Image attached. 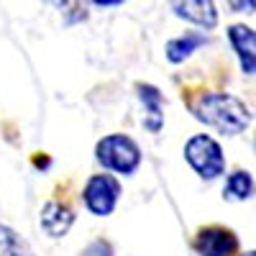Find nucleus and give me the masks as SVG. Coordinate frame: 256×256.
Instances as JSON below:
<instances>
[{
	"mask_svg": "<svg viewBox=\"0 0 256 256\" xmlns=\"http://www.w3.org/2000/svg\"><path fill=\"white\" fill-rule=\"evenodd\" d=\"M244 256H256V254H254V251H248V254H244Z\"/></svg>",
	"mask_w": 256,
	"mask_h": 256,
	"instance_id": "nucleus-14",
	"label": "nucleus"
},
{
	"mask_svg": "<svg viewBox=\"0 0 256 256\" xmlns=\"http://www.w3.org/2000/svg\"><path fill=\"white\" fill-rule=\"evenodd\" d=\"M80 256H113V246H110L108 241L98 238V241H92V244L84 246Z\"/></svg>",
	"mask_w": 256,
	"mask_h": 256,
	"instance_id": "nucleus-13",
	"label": "nucleus"
},
{
	"mask_svg": "<svg viewBox=\"0 0 256 256\" xmlns=\"http://www.w3.org/2000/svg\"><path fill=\"white\" fill-rule=\"evenodd\" d=\"M205 44H208L205 34L187 31L184 36H177V38H172L166 44V59L172 62V64H180V62H184L192 52H195L198 46H205Z\"/></svg>",
	"mask_w": 256,
	"mask_h": 256,
	"instance_id": "nucleus-10",
	"label": "nucleus"
},
{
	"mask_svg": "<svg viewBox=\"0 0 256 256\" xmlns=\"http://www.w3.org/2000/svg\"><path fill=\"white\" fill-rule=\"evenodd\" d=\"M251 192H254V180L248 172H233L223 187V195L228 200H248Z\"/></svg>",
	"mask_w": 256,
	"mask_h": 256,
	"instance_id": "nucleus-12",
	"label": "nucleus"
},
{
	"mask_svg": "<svg viewBox=\"0 0 256 256\" xmlns=\"http://www.w3.org/2000/svg\"><path fill=\"white\" fill-rule=\"evenodd\" d=\"M195 251L200 256H233L238 251V238L223 226H208L198 233Z\"/></svg>",
	"mask_w": 256,
	"mask_h": 256,
	"instance_id": "nucleus-5",
	"label": "nucleus"
},
{
	"mask_svg": "<svg viewBox=\"0 0 256 256\" xmlns=\"http://www.w3.org/2000/svg\"><path fill=\"white\" fill-rule=\"evenodd\" d=\"M190 108L200 123L216 128L218 134H226V136H238L251 126V110L238 98H233L228 92L200 95Z\"/></svg>",
	"mask_w": 256,
	"mask_h": 256,
	"instance_id": "nucleus-1",
	"label": "nucleus"
},
{
	"mask_svg": "<svg viewBox=\"0 0 256 256\" xmlns=\"http://www.w3.org/2000/svg\"><path fill=\"white\" fill-rule=\"evenodd\" d=\"M0 256H34V251L13 228L0 226Z\"/></svg>",
	"mask_w": 256,
	"mask_h": 256,
	"instance_id": "nucleus-11",
	"label": "nucleus"
},
{
	"mask_svg": "<svg viewBox=\"0 0 256 256\" xmlns=\"http://www.w3.org/2000/svg\"><path fill=\"white\" fill-rule=\"evenodd\" d=\"M184 156L190 162V166L202 177V180H216L223 174L226 169V156L220 152V146L216 138H210L205 134L192 136L184 146Z\"/></svg>",
	"mask_w": 256,
	"mask_h": 256,
	"instance_id": "nucleus-3",
	"label": "nucleus"
},
{
	"mask_svg": "<svg viewBox=\"0 0 256 256\" xmlns=\"http://www.w3.org/2000/svg\"><path fill=\"white\" fill-rule=\"evenodd\" d=\"M84 208H88L92 216H110L118 205V198H120V184L116 177L110 174H95L88 184H84Z\"/></svg>",
	"mask_w": 256,
	"mask_h": 256,
	"instance_id": "nucleus-4",
	"label": "nucleus"
},
{
	"mask_svg": "<svg viewBox=\"0 0 256 256\" xmlns=\"http://www.w3.org/2000/svg\"><path fill=\"white\" fill-rule=\"evenodd\" d=\"M174 13L200 28H216L218 26V10L210 0H190V3H174Z\"/></svg>",
	"mask_w": 256,
	"mask_h": 256,
	"instance_id": "nucleus-8",
	"label": "nucleus"
},
{
	"mask_svg": "<svg viewBox=\"0 0 256 256\" xmlns=\"http://www.w3.org/2000/svg\"><path fill=\"white\" fill-rule=\"evenodd\" d=\"M228 38L233 49H236L238 59H241V70L246 74H254L256 67V34L248 26H230L228 28Z\"/></svg>",
	"mask_w": 256,
	"mask_h": 256,
	"instance_id": "nucleus-6",
	"label": "nucleus"
},
{
	"mask_svg": "<svg viewBox=\"0 0 256 256\" xmlns=\"http://www.w3.org/2000/svg\"><path fill=\"white\" fill-rule=\"evenodd\" d=\"M138 98H141V102L146 105V110H148L144 126H146L152 134H156L159 128L164 126V116H162V92H159L156 88H152V84H141V88H138Z\"/></svg>",
	"mask_w": 256,
	"mask_h": 256,
	"instance_id": "nucleus-9",
	"label": "nucleus"
},
{
	"mask_svg": "<svg viewBox=\"0 0 256 256\" xmlns=\"http://www.w3.org/2000/svg\"><path fill=\"white\" fill-rule=\"evenodd\" d=\"M38 223H41V228H44L46 236L62 238L64 233L70 230V226L74 223V212L67 205H62V202H46L44 210H41Z\"/></svg>",
	"mask_w": 256,
	"mask_h": 256,
	"instance_id": "nucleus-7",
	"label": "nucleus"
},
{
	"mask_svg": "<svg viewBox=\"0 0 256 256\" xmlns=\"http://www.w3.org/2000/svg\"><path fill=\"white\" fill-rule=\"evenodd\" d=\"M98 162L105 169H113L118 174H134L138 164H141V152L134 138H128L123 134H113V136H105L98 148Z\"/></svg>",
	"mask_w": 256,
	"mask_h": 256,
	"instance_id": "nucleus-2",
	"label": "nucleus"
}]
</instances>
